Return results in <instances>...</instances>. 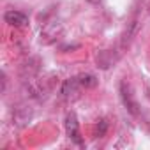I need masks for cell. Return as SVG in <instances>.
I'll list each match as a JSON object with an SVG mask.
<instances>
[{"label": "cell", "mask_w": 150, "mask_h": 150, "mask_svg": "<svg viewBox=\"0 0 150 150\" xmlns=\"http://www.w3.org/2000/svg\"><path fill=\"white\" fill-rule=\"evenodd\" d=\"M120 97H122V103H124L125 110H127L131 115L138 117V115H139V106H138V103H136V99H134V94H132L131 85L125 83V81L120 83Z\"/></svg>", "instance_id": "obj_1"}, {"label": "cell", "mask_w": 150, "mask_h": 150, "mask_svg": "<svg viewBox=\"0 0 150 150\" xmlns=\"http://www.w3.org/2000/svg\"><path fill=\"white\" fill-rule=\"evenodd\" d=\"M65 131H67V136L76 145H83V139L80 134V122H78V117L74 111H69L65 117Z\"/></svg>", "instance_id": "obj_2"}, {"label": "cell", "mask_w": 150, "mask_h": 150, "mask_svg": "<svg viewBox=\"0 0 150 150\" xmlns=\"http://www.w3.org/2000/svg\"><path fill=\"white\" fill-rule=\"evenodd\" d=\"M4 20H6V23H9V25H13V27H23V25L28 23L27 14H23V13H20V11H7V13L4 14Z\"/></svg>", "instance_id": "obj_3"}, {"label": "cell", "mask_w": 150, "mask_h": 150, "mask_svg": "<svg viewBox=\"0 0 150 150\" xmlns=\"http://www.w3.org/2000/svg\"><path fill=\"white\" fill-rule=\"evenodd\" d=\"M78 88H81V83H80L78 76H74V78L67 80V81L62 85V94H64L65 97H69V96H72V94H76Z\"/></svg>", "instance_id": "obj_4"}, {"label": "cell", "mask_w": 150, "mask_h": 150, "mask_svg": "<svg viewBox=\"0 0 150 150\" xmlns=\"http://www.w3.org/2000/svg\"><path fill=\"white\" fill-rule=\"evenodd\" d=\"M115 60H117V57H113L110 51H99V55H97V67L108 69L110 65H113Z\"/></svg>", "instance_id": "obj_5"}, {"label": "cell", "mask_w": 150, "mask_h": 150, "mask_svg": "<svg viewBox=\"0 0 150 150\" xmlns=\"http://www.w3.org/2000/svg\"><path fill=\"white\" fill-rule=\"evenodd\" d=\"M78 80H80L81 87H85V88H90V87L97 85V80H96V76H92V74H80Z\"/></svg>", "instance_id": "obj_6"}, {"label": "cell", "mask_w": 150, "mask_h": 150, "mask_svg": "<svg viewBox=\"0 0 150 150\" xmlns=\"http://www.w3.org/2000/svg\"><path fill=\"white\" fill-rule=\"evenodd\" d=\"M106 122L104 120H101L99 122V125H97V136H104V132H106Z\"/></svg>", "instance_id": "obj_7"}, {"label": "cell", "mask_w": 150, "mask_h": 150, "mask_svg": "<svg viewBox=\"0 0 150 150\" xmlns=\"http://www.w3.org/2000/svg\"><path fill=\"white\" fill-rule=\"evenodd\" d=\"M87 2H88V4H94V6H99L103 0H87Z\"/></svg>", "instance_id": "obj_8"}]
</instances>
